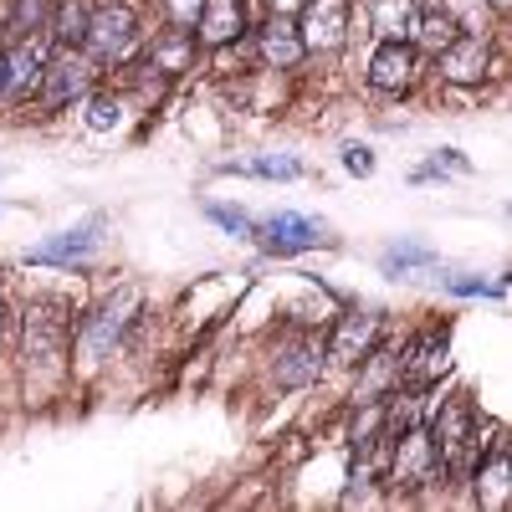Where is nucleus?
Returning <instances> with one entry per match:
<instances>
[{"label": "nucleus", "instance_id": "1", "mask_svg": "<svg viewBox=\"0 0 512 512\" xmlns=\"http://www.w3.org/2000/svg\"><path fill=\"white\" fill-rule=\"evenodd\" d=\"M425 436H431V451H436L441 477H446V472H461V466H472V461L482 456V415H477L472 395H451Z\"/></svg>", "mask_w": 512, "mask_h": 512}, {"label": "nucleus", "instance_id": "2", "mask_svg": "<svg viewBox=\"0 0 512 512\" xmlns=\"http://www.w3.org/2000/svg\"><path fill=\"white\" fill-rule=\"evenodd\" d=\"M139 16L134 11H128L123 6V0H113V6H98L93 11V21H88V36H82V52H88L98 67H118L128 52H134L139 47Z\"/></svg>", "mask_w": 512, "mask_h": 512}, {"label": "nucleus", "instance_id": "3", "mask_svg": "<svg viewBox=\"0 0 512 512\" xmlns=\"http://www.w3.org/2000/svg\"><path fill=\"white\" fill-rule=\"evenodd\" d=\"M98 82V62L82 47H57V57H47V72H41V108H67L72 98H88Z\"/></svg>", "mask_w": 512, "mask_h": 512}, {"label": "nucleus", "instance_id": "4", "mask_svg": "<svg viewBox=\"0 0 512 512\" xmlns=\"http://www.w3.org/2000/svg\"><path fill=\"white\" fill-rule=\"evenodd\" d=\"M103 231H108V216H103V210H93V216L82 221V226L57 231L52 241L31 246L26 262H31V267H82V262H88V256L103 246Z\"/></svg>", "mask_w": 512, "mask_h": 512}, {"label": "nucleus", "instance_id": "5", "mask_svg": "<svg viewBox=\"0 0 512 512\" xmlns=\"http://www.w3.org/2000/svg\"><path fill=\"white\" fill-rule=\"evenodd\" d=\"M384 446H390V482H395V487H425V482L441 477L425 425H405V431H395Z\"/></svg>", "mask_w": 512, "mask_h": 512}, {"label": "nucleus", "instance_id": "6", "mask_svg": "<svg viewBox=\"0 0 512 512\" xmlns=\"http://www.w3.org/2000/svg\"><path fill=\"white\" fill-rule=\"evenodd\" d=\"M251 236H262V246H267L272 256H297V251H313V246H328V241H333L323 221L297 216V210H277V216H267Z\"/></svg>", "mask_w": 512, "mask_h": 512}, {"label": "nucleus", "instance_id": "7", "mask_svg": "<svg viewBox=\"0 0 512 512\" xmlns=\"http://www.w3.org/2000/svg\"><path fill=\"white\" fill-rule=\"evenodd\" d=\"M139 308V292H118V297H108V303L82 323V354H88V364H103L108 354H113V344L123 338V328H128V313Z\"/></svg>", "mask_w": 512, "mask_h": 512}, {"label": "nucleus", "instance_id": "8", "mask_svg": "<svg viewBox=\"0 0 512 512\" xmlns=\"http://www.w3.org/2000/svg\"><path fill=\"white\" fill-rule=\"evenodd\" d=\"M379 338V313L374 308H359V313H344V323L333 328V344H328V364L333 369H359V359L374 349Z\"/></svg>", "mask_w": 512, "mask_h": 512}, {"label": "nucleus", "instance_id": "9", "mask_svg": "<svg viewBox=\"0 0 512 512\" xmlns=\"http://www.w3.org/2000/svg\"><path fill=\"white\" fill-rule=\"evenodd\" d=\"M344 31H349V0H308L303 6L297 36H303L308 52H333L344 41Z\"/></svg>", "mask_w": 512, "mask_h": 512}, {"label": "nucleus", "instance_id": "10", "mask_svg": "<svg viewBox=\"0 0 512 512\" xmlns=\"http://www.w3.org/2000/svg\"><path fill=\"white\" fill-rule=\"evenodd\" d=\"M67 349V318H57L52 303H41L26 313V354L41 364V369H52Z\"/></svg>", "mask_w": 512, "mask_h": 512}, {"label": "nucleus", "instance_id": "11", "mask_svg": "<svg viewBox=\"0 0 512 512\" xmlns=\"http://www.w3.org/2000/svg\"><path fill=\"white\" fill-rule=\"evenodd\" d=\"M415 82V52L405 41H379L369 57V88L374 93H405Z\"/></svg>", "mask_w": 512, "mask_h": 512}, {"label": "nucleus", "instance_id": "12", "mask_svg": "<svg viewBox=\"0 0 512 512\" xmlns=\"http://www.w3.org/2000/svg\"><path fill=\"white\" fill-rule=\"evenodd\" d=\"M246 31V11L241 0H200V16H195V36L200 47H226Z\"/></svg>", "mask_w": 512, "mask_h": 512}, {"label": "nucleus", "instance_id": "13", "mask_svg": "<svg viewBox=\"0 0 512 512\" xmlns=\"http://www.w3.org/2000/svg\"><path fill=\"white\" fill-rule=\"evenodd\" d=\"M41 72H47V47H41L36 36L26 41H11V52H6V98H26Z\"/></svg>", "mask_w": 512, "mask_h": 512}, {"label": "nucleus", "instance_id": "14", "mask_svg": "<svg viewBox=\"0 0 512 512\" xmlns=\"http://www.w3.org/2000/svg\"><path fill=\"white\" fill-rule=\"evenodd\" d=\"M323 369V349L318 338H292V344L277 354V384L282 390H303V384H313Z\"/></svg>", "mask_w": 512, "mask_h": 512}, {"label": "nucleus", "instance_id": "15", "mask_svg": "<svg viewBox=\"0 0 512 512\" xmlns=\"http://www.w3.org/2000/svg\"><path fill=\"white\" fill-rule=\"evenodd\" d=\"M256 47H262V62L277 67V72H292L308 57V47H303V36H297L292 21H267L262 31H256Z\"/></svg>", "mask_w": 512, "mask_h": 512}, {"label": "nucleus", "instance_id": "16", "mask_svg": "<svg viewBox=\"0 0 512 512\" xmlns=\"http://www.w3.org/2000/svg\"><path fill=\"white\" fill-rule=\"evenodd\" d=\"M359 364H369L364 379H359V395H354L359 405H379L390 390H400V354H384V349L374 354V349H369Z\"/></svg>", "mask_w": 512, "mask_h": 512}, {"label": "nucleus", "instance_id": "17", "mask_svg": "<svg viewBox=\"0 0 512 512\" xmlns=\"http://www.w3.org/2000/svg\"><path fill=\"white\" fill-rule=\"evenodd\" d=\"M441 67L451 82H477L482 67H487V47H482V36H456L451 47L441 52Z\"/></svg>", "mask_w": 512, "mask_h": 512}, {"label": "nucleus", "instance_id": "18", "mask_svg": "<svg viewBox=\"0 0 512 512\" xmlns=\"http://www.w3.org/2000/svg\"><path fill=\"white\" fill-rule=\"evenodd\" d=\"M88 21H93V6H88V0H62L57 16L47 21L52 47H82V36H88Z\"/></svg>", "mask_w": 512, "mask_h": 512}, {"label": "nucleus", "instance_id": "19", "mask_svg": "<svg viewBox=\"0 0 512 512\" xmlns=\"http://www.w3.org/2000/svg\"><path fill=\"white\" fill-rule=\"evenodd\" d=\"M436 262H441V256L431 246H420V241H395V246L379 251V272L384 277H405L415 267H436Z\"/></svg>", "mask_w": 512, "mask_h": 512}, {"label": "nucleus", "instance_id": "20", "mask_svg": "<svg viewBox=\"0 0 512 512\" xmlns=\"http://www.w3.org/2000/svg\"><path fill=\"white\" fill-rule=\"evenodd\" d=\"M456 36H461V26H456L446 11H420V16H415V31H410V41H420L431 57H441Z\"/></svg>", "mask_w": 512, "mask_h": 512}, {"label": "nucleus", "instance_id": "21", "mask_svg": "<svg viewBox=\"0 0 512 512\" xmlns=\"http://www.w3.org/2000/svg\"><path fill=\"white\" fill-rule=\"evenodd\" d=\"M415 0H374V26L384 41H410L415 31Z\"/></svg>", "mask_w": 512, "mask_h": 512}, {"label": "nucleus", "instance_id": "22", "mask_svg": "<svg viewBox=\"0 0 512 512\" xmlns=\"http://www.w3.org/2000/svg\"><path fill=\"white\" fill-rule=\"evenodd\" d=\"M11 41H26L36 31H47V0H16V11H11Z\"/></svg>", "mask_w": 512, "mask_h": 512}, {"label": "nucleus", "instance_id": "23", "mask_svg": "<svg viewBox=\"0 0 512 512\" xmlns=\"http://www.w3.org/2000/svg\"><path fill=\"white\" fill-rule=\"evenodd\" d=\"M246 175H256V180H303V164H297L292 154H262V159L246 164Z\"/></svg>", "mask_w": 512, "mask_h": 512}, {"label": "nucleus", "instance_id": "24", "mask_svg": "<svg viewBox=\"0 0 512 512\" xmlns=\"http://www.w3.org/2000/svg\"><path fill=\"white\" fill-rule=\"evenodd\" d=\"M205 216L216 221L221 231H231V236H251V231H256V221L246 216L241 205H221V200H210V205H205Z\"/></svg>", "mask_w": 512, "mask_h": 512}, {"label": "nucleus", "instance_id": "25", "mask_svg": "<svg viewBox=\"0 0 512 512\" xmlns=\"http://www.w3.org/2000/svg\"><path fill=\"white\" fill-rule=\"evenodd\" d=\"M190 57H195V36H175V41H164V47L149 52V62L154 67H169V72H180Z\"/></svg>", "mask_w": 512, "mask_h": 512}, {"label": "nucleus", "instance_id": "26", "mask_svg": "<svg viewBox=\"0 0 512 512\" xmlns=\"http://www.w3.org/2000/svg\"><path fill=\"white\" fill-rule=\"evenodd\" d=\"M441 169H451V175H472V164H466V159H461V149H436V159H431V164H425V169H415V175H410V180H415V185H420V180H436V175H441Z\"/></svg>", "mask_w": 512, "mask_h": 512}, {"label": "nucleus", "instance_id": "27", "mask_svg": "<svg viewBox=\"0 0 512 512\" xmlns=\"http://www.w3.org/2000/svg\"><path fill=\"white\" fill-rule=\"evenodd\" d=\"M118 118H123V108L113 103V98H88V128L93 134H108V128H118Z\"/></svg>", "mask_w": 512, "mask_h": 512}, {"label": "nucleus", "instance_id": "28", "mask_svg": "<svg viewBox=\"0 0 512 512\" xmlns=\"http://www.w3.org/2000/svg\"><path fill=\"white\" fill-rule=\"evenodd\" d=\"M446 287L456 297H502L507 292V282H487V277H451Z\"/></svg>", "mask_w": 512, "mask_h": 512}, {"label": "nucleus", "instance_id": "29", "mask_svg": "<svg viewBox=\"0 0 512 512\" xmlns=\"http://www.w3.org/2000/svg\"><path fill=\"white\" fill-rule=\"evenodd\" d=\"M344 169H349V175H374V154L364 149V144H344Z\"/></svg>", "mask_w": 512, "mask_h": 512}, {"label": "nucleus", "instance_id": "30", "mask_svg": "<svg viewBox=\"0 0 512 512\" xmlns=\"http://www.w3.org/2000/svg\"><path fill=\"white\" fill-rule=\"evenodd\" d=\"M0 98H6V52H0Z\"/></svg>", "mask_w": 512, "mask_h": 512}, {"label": "nucleus", "instance_id": "31", "mask_svg": "<svg viewBox=\"0 0 512 512\" xmlns=\"http://www.w3.org/2000/svg\"><path fill=\"white\" fill-rule=\"evenodd\" d=\"M272 6H292V0H272Z\"/></svg>", "mask_w": 512, "mask_h": 512}, {"label": "nucleus", "instance_id": "32", "mask_svg": "<svg viewBox=\"0 0 512 512\" xmlns=\"http://www.w3.org/2000/svg\"><path fill=\"white\" fill-rule=\"evenodd\" d=\"M497 6H507V0H497Z\"/></svg>", "mask_w": 512, "mask_h": 512}]
</instances>
